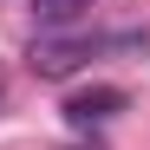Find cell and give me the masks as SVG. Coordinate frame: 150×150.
I'll return each instance as SVG.
<instances>
[{"label":"cell","instance_id":"cell-1","mask_svg":"<svg viewBox=\"0 0 150 150\" xmlns=\"http://www.w3.org/2000/svg\"><path fill=\"white\" fill-rule=\"evenodd\" d=\"M105 52V39H85V33H72V39H39L33 46V72L39 79H72L85 59Z\"/></svg>","mask_w":150,"mask_h":150},{"label":"cell","instance_id":"cell-2","mask_svg":"<svg viewBox=\"0 0 150 150\" xmlns=\"http://www.w3.org/2000/svg\"><path fill=\"white\" fill-rule=\"evenodd\" d=\"M124 105H131V98H124L117 85H91V91H72V98H65V124H72V131H98V124H111Z\"/></svg>","mask_w":150,"mask_h":150},{"label":"cell","instance_id":"cell-3","mask_svg":"<svg viewBox=\"0 0 150 150\" xmlns=\"http://www.w3.org/2000/svg\"><path fill=\"white\" fill-rule=\"evenodd\" d=\"M91 13V0H33V20L46 33H59V26H79V20Z\"/></svg>","mask_w":150,"mask_h":150},{"label":"cell","instance_id":"cell-4","mask_svg":"<svg viewBox=\"0 0 150 150\" xmlns=\"http://www.w3.org/2000/svg\"><path fill=\"white\" fill-rule=\"evenodd\" d=\"M59 150H105V144H91V137H85V144H59Z\"/></svg>","mask_w":150,"mask_h":150},{"label":"cell","instance_id":"cell-5","mask_svg":"<svg viewBox=\"0 0 150 150\" xmlns=\"http://www.w3.org/2000/svg\"><path fill=\"white\" fill-rule=\"evenodd\" d=\"M0 98H7V65H0Z\"/></svg>","mask_w":150,"mask_h":150}]
</instances>
